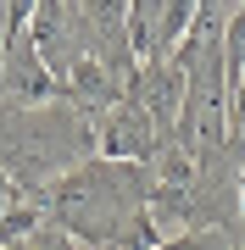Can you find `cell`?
<instances>
[{"label": "cell", "instance_id": "6da1fadb", "mask_svg": "<svg viewBox=\"0 0 245 250\" xmlns=\"http://www.w3.org/2000/svg\"><path fill=\"white\" fill-rule=\"evenodd\" d=\"M151 167H134V161H106V156H89L84 167L62 172L50 189H45V206H50V223L67 228L78 245L89 250H123L134 223L151 211Z\"/></svg>", "mask_w": 245, "mask_h": 250}, {"label": "cell", "instance_id": "7a4b0ae2", "mask_svg": "<svg viewBox=\"0 0 245 250\" xmlns=\"http://www.w3.org/2000/svg\"><path fill=\"white\" fill-rule=\"evenodd\" d=\"M89 128H95V156H106V161H134V167H151L156 150L167 145L162 128L151 123V111L139 106L134 95H123L117 106L95 111Z\"/></svg>", "mask_w": 245, "mask_h": 250}, {"label": "cell", "instance_id": "3957f363", "mask_svg": "<svg viewBox=\"0 0 245 250\" xmlns=\"http://www.w3.org/2000/svg\"><path fill=\"white\" fill-rule=\"evenodd\" d=\"M0 100L6 106H56V100H67L62 78L45 67V56H39V45L28 34L6 39V56H0Z\"/></svg>", "mask_w": 245, "mask_h": 250}, {"label": "cell", "instance_id": "277c9868", "mask_svg": "<svg viewBox=\"0 0 245 250\" xmlns=\"http://www.w3.org/2000/svg\"><path fill=\"white\" fill-rule=\"evenodd\" d=\"M128 95L151 111V123L162 128V139H173V128H178V117H184V100H190V72L173 62V56L139 62L134 83H128Z\"/></svg>", "mask_w": 245, "mask_h": 250}, {"label": "cell", "instance_id": "5b68a950", "mask_svg": "<svg viewBox=\"0 0 245 250\" xmlns=\"http://www.w3.org/2000/svg\"><path fill=\"white\" fill-rule=\"evenodd\" d=\"M156 250H240V245H228L223 228H184V233H167Z\"/></svg>", "mask_w": 245, "mask_h": 250}, {"label": "cell", "instance_id": "8992f818", "mask_svg": "<svg viewBox=\"0 0 245 250\" xmlns=\"http://www.w3.org/2000/svg\"><path fill=\"white\" fill-rule=\"evenodd\" d=\"M17 195H22V184H17V178H11V172H6V167H0V211H6V206H11V200H17Z\"/></svg>", "mask_w": 245, "mask_h": 250}]
</instances>
